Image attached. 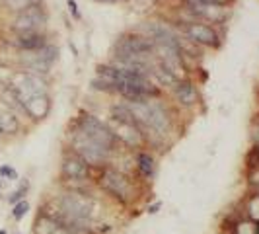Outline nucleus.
Instances as JSON below:
<instances>
[{
    "label": "nucleus",
    "instance_id": "nucleus-1",
    "mask_svg": "<svg viewBox=\"0 0 259 234\" xmlns=\"http://www.w3.org/2000/svg\"><path fill=\"white\" fill-rule=\"evenodd\" d=\"M96 182L105 193L113 197L115 201H119L121 205H131L139 197L135 180L131 176H127L125 172L113 168V166H105V168L98 170Z\"/></svg>",
    "mask_w": 259,
    "mask_h": 234
},
{
    "label": "nucleus",
    "instance_id": "nucleus-2",
    "mask_svg": "<svg viewBox=\"0 0 259 234\" xmlns=\"http://www.w3.org/2000/svg\"><path fill=\"white\" fill-rule=\"evenodd\" d=\"M78 131L84 135V137H88L92 143H96L98 146H102L105 148L107 152H115L117 148V137L113 135V131L109 129L105 123H102L98 117L94 115H84L78 119Z\"/></svg>",
    "mask_w": 259,
    "mask_h": 234
},
{
    "label": "nucleus",
    "instance_id": "nucleus-3",
    "mask_svg": "<svg viewBox=\"0 0 259 234\" xmlns=\"http://www.w3.org/2000/svg\"><path fill=\"white\" fill-rule=\"evenodd\" d=\"M70 150L76 152L92 170H102L105 166H109V158L111 152H107L105 148L98 146L96 143H92L88 137H84L80 131L72 135V143H70Z\"/></svg>",
    "mask_w": 259,
    "mask_h": 234
},
{
    "label": "nucleus",
    "instance_id": "nucleus-4",
    "mask_svg": "<svg viewBox=\"0 0 259 234\" xmlns=\"http://www.w3.org/2000/svg\"><path fill=\"white\" fill-rule=\"evenodd\" d=\"M63 178L70 182V189H84V185L92 180V168L70 150L63 158Z\"/></svg>",
    "mask_w": 259,
    "mask_h": 234
},
{
    "label": "nucleus",
    "instance_id": "nucleus-5",
    "mask_svg": "<svg viewBox=\"0 0 259 234\" xmlns=\"http://www.w3.org/2000/svg\"><path fill=\"white\" fill-rule=\"evenodd\" d=\"M185 35L189 41H193L195 45H205V47H221V35L219 31L208 24H197V22H189L185 24Z\"/></svg>",
    "mask_w": 259,
    "mask_h": 234
},
{
    "label": "nucleus",
    "instance_id": "nucleus-6",
    "mask_svg": "<svg viewBox=\"0 0 259 234\" xmlns=\"http://www.w3.org/2000/svg\"><path fill=\"white\" fill-rule=\"evenodd\" d=\"M187 4L195 16L212 24H224L230 16V8L224 4H210V2H197V0H187Z\"/></svg>",
    "mask_w": 259,
    "mask_h": 234
},
{
    "label": "nucleus",
    "instance_id": "nucleus-7",
    "mask_svg": "<svg viewBox=\"0 0 259 234\" xmlns=\"http://www.w3.org/2000/svg\"><path fill=\"white\" fill-rule=\"evenodd\" d=\"M45 24V14L41 12L39 6H27L26 10H22L20 18L16 20V29H20L22 33H39L37 29Z\"/></svg>",
    "mask_w": 259,
    "mask_h": 234
},
{
    "label": "nucleus",
    "instance_id": "nucleus-8",
    "mask_svg": "<svg viewBox=\"0 0 259 234\" xmlns=\"http://www.w3.org/2000/svg\"><path fill=\"white\" fill-rule=\"evenodd\" d=\"M33 234H68L63 222L59 219H55L51 213L47 211H41L35 219V224H33Z\"/></svg>",
    "mask_w": 259,
    "mask_h": 234
},
{
    "label": "nucleus",
    "instance_id": "nucleus-9",
    "mask_svg": "<svg viewBox=\"0 0 259 234\" xmlns=\"http://www.w3.org/2000/svg\"><path fill=\"white\" fill-rule=\"evenodd\" d=\"M24 107H26V111L33 119H43V117L49 113V109H51V102H49L47 96L37 94V96L27 98L26 102H24Z\"/></svg>",
    "mask_w": 259,
    "mask_h": 234
},
{
    "label": "nucleus",
    "instance_id": "nucleus-10",
    "mask_svg": "<svg viewBox=\"0 0 259 234\" xmlns=\"http://www.w3.org/2000/svg\"><path fill=\"white\" fill-rule=\"evenodd\" d=\"M135 168L139 172V176H143L144 180H152L156 174V160L154 156L146 150H139L135 156Z\"/></svg>",
    "mask_w": 259,
    "mask_h": 234
},
{
    "label": "nucleus",
    "instance_id": "nucleus-11",
    "mask_svg": "<svg viewBox=\"0 0 259 234\" xmlns=\"http://www.w3.org/2000/svg\"><path fill=\"white\" fill-rule=\"evenodd\" d=\"M174 94H176V100H178L182 105L197 104V98H199L197 88H195V84L191 82V80H180V82L176 84Z\"/></svg>",
    "mask_w": 259,
    "mask_h": 234
},
{
    "label": "nucleus",
    "instance_id": "nucleus-12",
    "mask_svg": "<svg viewBox=\"0 0 259 234\" xmlns=\"http://www.w3.org/2000/svg\"><path fill=\"white\" fill-rule=\"evenodd\" d=\"M242 217L251 222H259V193L251 191L242 203Z\"/></svg>",
    "mask_w": 259,
    "mask_h": 234
},
{
    "label": "nucleus",
    "instance_id": "nucleus-13",
    "mask_svg": "<svg viewBox=\"0 0 259 234\" xmlns=\"http://www.w3.org/2000/svg\"><path fill=\"white\" fill-rule=\"evenodd\" d=\"M18 45H20L22 49H27V51H39V49H43L47 43H45L43 33H22L20 39H18Z\"/></svg>",
    "mask_w": 259,
    "mask_h": 234
},
{
    "label": "nucleus",
    "instance_id": "nucleus-14",
    "mask_svg": "<svg viewBox=\"0 0 259 234\" xmlns=\"http://www.w3.org/2000/svg\"><path fill=\"white\" fill-rule=\"evenodd\" d=\"M230 234H257V222H251L244 217H240L232 222Z\"/></svg>",
    "mask_w": 259,
    "mask_h": 234
},
{
    "label": "nucleus",
    "instance_id": "nucleus-15",
    "mask_svg": "<svg viewBox=\"0 0 259 234\" xmlns=\"http://www.w3.org/2000/svg\"><path fill=\"white\" fill-rule=\"evenodd\" d=\"M27 211H29V203L24 199V201H20V203H16V205H14L12 217L16 219V221H22V219L27 215Z\"/></svg>",
    "mask_w": 259,
    "mask_h": 234
},
{
    "label": "nucleus",
    "instance_id": "nucleus-16",
    "mask_svg": "<svg viewBox=\"0 0 259 234\" xmlns=\"http://www.w3.org/2000/svg\"><path fill=\"white\" fill-rule=\"evenodd\" d=\"M27 187H29V183L27 182H24L16 191H14L10 197H8V201L12 203V205H16V203H20V201H24V197H26V193H27Z\"/></svg>",
    "mask_w": 259,
    "mask_h": 234
},
{
    "label": "nucleus",
    "instance_id": "nucleus-17",
    "mask_svg": "<svg viewBox=\"0 0 259 234\" xmlns=\"http://www.w3.org/2000/svg\"><path fill=\"white\" fill-rule=\"evenodd\" d=\"M68 234H98L94 228L90 226H70V228H66Z\"/></svg>",
    "mask_w": 259,
    "mask_h": 234
},
{
    "label": "nucleus",
    "instance_id": "nucleus-18",
    "mask_svg": "<svg viewBox=\"0 0 259 234\" xmlns=\"http://www.w3.org/2000/svg\"><path fill=\"white\" fill-rule=\"evenodd\" d=\"M0 176H4V178H10V180H16V178H18L16 170L10 168V166H0Z\"/></svg>",
    "mask_w": 259,
    "mask_h": 234
},
{
    "label": "nucleus",
    "instance_id": "nucleus-19",
    "mask_svg": "<svg viewBox=\"0 0 259 234\" xmlns=\"http://www.w3.org/2000/svg\"><path fill=\"white\" fill-rule=\"evenodd\" d=\"M66 4H68V10H70V14H72V16H74V18H80V12H78V6H76V2H74V0H68V2H66Z\"/></svg>",
    "mask_w": 259,
    "mask_h": 234
},
{
    "label": "nucleus",
    "instance_id": "nucleus-20",
    "mask_svg": "<svg viewBox=\"0 0 259 234\" xmlns=\"http://www.w3.org/2000/svg\"><path fill=\"white\" fill-rule=\"evenodd\" d=\"M160 207H162V203L156 201V203H152V205H148V213H150V215H156V213L160 211Z\"/></svg>",
    "mask_w": 259,
    "mask_h": 234
},
{
    "label": "nucleus",
    "instance_id": "nucleus-21",
    "mask_svg": "<svg viewBox=\"0 0 259 234\" xmlns=\"http://www.w3.org/2000/svg\"><path fill=\"white\" fill-rule=\"evenodd\" d=\"M197 2H210V4H224L226 6L230 0H197Z\"/></svg>",
    "mask_w": 259,
    "mask_h": 234
},
{
    "label": "nucleus",
    "instance_id": "nucleus-22",
    "mask_svg": "<svg viewBox=\"0 0 259 234\" xmlns=\"http://www.w3.org/2000/svg\"><path fill=\"white\" fill-rule=\"evenodd\" d=\"M253 150H255V154L259 156V144H257V146H253Z\"/></svg>",
    "mask_w": 259,
    "mask_h": 234
},
{
    "label": "nucleus",
    "instance_id": "nucleus-23",
    "mask_svg": "<svg viewBox=\"0 0 259 234\" xmlns=\"http://www.w3.org/2000/svg\"><path fill=\"white\" fill-rule=\"evenodd\" d=\"M96 2H115V0H96Z\"/></svg>",
    "mask_w": 259,
    "mask_h": 234
},
{
    "label": "nucleus",
    "instance_id": "nucleus-24",
    "mask_svg": "<svg viewBox=\"0 0 259 234\" xmlns=\"http://www.w3.org/2000/svg\"><path fill=\"white\" fill-rule=\"evenodd\" d=\"M0 234H6V230H0Z\"/></svg>",
    "mask_w": 259,
    "mask_h": 234
},
{
    "label": "nucleus",
    "instance_id": "nucleus-25",
    "mask_svg": "<svg viewBox=\"0 0 259 234\" xmlns=\"http://www.w3.org/2000/svg\"><path fill=\"white\" fill-rule=\"evenodd\" d=\"M253 191H257V193H259V187H257V189H253Z\"/></svg>",
    "mask_w": 259,
    "mask_h": 234
},
{
    "label": "nucleus",
    "instance_id": "nucleus-26",
    "mask_svg": "<svg viewBox=\"0 0 259 234\" xmlns=\"http://www.w3.org/2000/svg\"><path fill=\"white\" fill-rule=\"evenodd\" d=\"M0 187H2V182H0Z\"/></svg>",
    "mask_w": 259,
    "mask_h": 234
},
{
    "label": "nucleus",
    "instance_id": "nucleus-27",
    "mask_svg": "<svg viewBox=\"0 0 259 234\" xmlns=\"http://www.w3.org/2000/svg\"><path fill=\"white\" fill-rule=\"evenodd\" d=\"M33 2H35V0H33Z\"/></svg>",
    "mask_w": 259,
    "mask_h": 234
}]
</instances>
